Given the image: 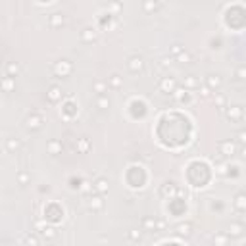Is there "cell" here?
<instances>
[{
	"label": "cell",
	"instance_id": "obj_19",
	"mask_svg": "<svg viewBox=\"0 0 246 246\" xmlns=\"http://www.w3.org/2000/svg\"><path fill=\"white\" fill-rule=\"evenodd\" d=\"M98 104H100V106H102V108H104V106H108V102H106V100H104V98H100V102H98Z\"/></svg>",
	"mask_w": 246,
	"mask_h": 246
},
{
	"label": "cell",
	"instance_id": "obj_2",
	"mask_svg": "<svg viewBox=\"0 0 246 246\" xmlns=\"http://www.w3.org/2000/svg\"><path fill=\"white\" fill-rule=\"evenodd\" d=\"M221 152H223L225 156L233 154V152H235V144L233 142H221Z\"/></svg>",
	"mask_w": 246,
	"mask_h": 246
},
{
	"label": "cell",
	"instance_id": "obj_7",
	"mask_svg": "<svg viewBox=\"0 0 246 246\" xmlns=\"http://www.w3.org/2000/svg\"><path fill=\"white\" fill-rule=\"evenodd\" d=\"M39 233H42L44 237H46V235H48V237H56V231H54V229H50V227H44L42 231H39Z\"/></svg>",
	"mask_w": 246,
	"mask_h": 246
},
{
	"label": "cell",
	"instance_id": "obj_15",
	"mask_svg": "<svg viewBox=\"0 0 246 246\" xmlns=\"http://www.w3.org/2000/svg\"><path fill=\"white\" fill-rule=\"evenodd\" d=\"M188 60H190V56H188L187 52H185V54H179V62H185V64H187Z\"/></svg>",
	"mask_w": 246,
	"mask_h": 246
},
{
	"label": "cell",
	"instance_id": "obj_6",
	"mask_svg": "<svg viewBox=\"0 0 246 246\" xmlns=\"http://www.w3.org/2000/svg\"><path fill=\"white\" fill-rule=\"evenodd\" d=\"M229 235H233V237H240V235H242V231H240V225H231V229H229Z\"/></svg>",
	"mask_w": 246,
	"mask_h": 246
},
{
	"label": "cell",
	"instance_id": "obj_20",
	"mask_svg": "<svg viewBox=\"0 0 246 246\" xmlns=\"http://www.w3.org/2000/svg\"><path fill=\"white\" fill-rule=\"evenodd\" d=\"M242 158H244V160H246V148L242 150Z\"/></svg>",
	"mask_w": 246,
	"mask_h": 246
},
{
	"label": "cell",
	"instance_id": "obj_4",
	"mask_svg": "<svg viewBox=\"0 0 246 246\" xmlns=\"http://www.w3.org/2000/svg\"><path fill=\"white\" fill-rule=\"evenodd\" d=\"M219 85H221V77H217V75H210L208 77V87L214 89V87H219Z\"/></svg>",
	"mask_w": 246,
	"mask_h": 246
},
{
	"label": "cell",
	"instance_id": "obj_18",
	"mask_svg": "<svg viewBox=\"0 0 246 246\" xmlns=\"http://www.w3.org/2000/svg\"><path fill=\"white\" fill-rule=\"evenodd\" d=\"M52 25H58L60 23V17H58V13H56V15H54V17H52V21H50Z\"/></svg>",
	"mask_w": 246,
	"mask_h": 246
},
{
	"label": "cell",
	"instance_id": "obj_9",
	"mask_svg": "<svg viewBox=\"0 0 246 246\" xmlns=\"http://www.w3.org/2000/svg\"><path fill=\"white\" fill-rule=\"evenodd\" d=\"M190 227H192V225H188V223H187V225H179V233L188 235V233H190Z\"/></svg>",
	"mask_w": 246,
	"mask_h": 246
},
{
	"label": "cell",
	"instance_id": "obj_11",
	"mask_svg": "<svg viewBox=\"0 0 246 246\" xmlns=\"http://www.w3.org/2000/svg\"><path fill=\"white\" fill-rule=\"evenodd\" d=\"M144 8H146V10H152V8H154V10H156V8H158V4H156V2L152 4V0H146V2H144Z\"/></svg>",
	"mask_w": 246,
	"mask_h": 246
},
{
	"label": "cell",
	"instance_id": "obj_17",
	"mask_svg": "<svg viewBox=\"0 0 246 246\" xmlns=\"http://www.w3.org/2000/svg\"><path fill=\"white\" fill-rule=\"evenodd\" d=\"M17 146H19L17 140H15V142H13V140H8V148H17Z\"/></svg>",
	"mask_w": 246,
	"mask_h": 246
},
{
	"label": "cell",
	"instance_id": "obj_13",
	"mask_svg": "<svg viewBox=\"0 0 246 246\" xmlns=\"http://www.w3.org/2000/svg\"><path fill=\"white\" fill-rule=\"evenodd\" d=\"M17 71H19V67H17L15 64H10V65H8V73H17Z\"/></svg>",
	"mask_w": 246,
	"mask_h": 246
},
{
	"label": "cell",
	"instance_id": "obj_12",
	"mask_svg": "<svg viewBox=\"0 0 246 246\" xmlns=\"http://www.w3.org/2000/svg\"><path fill=\"white\" fill-rule=\"evenodd\" d=\"M237 136H239V140L242 144H246V131H239V135H237Z\"/></svg>",
	"mask_w": 246,
	"mask_h": 246
},
{
	"label": "cell",
	"instance_id": "obj_10",
	"mask_svg": "<svg viewBox=\"0 0 246 246\" xmlns=\"http://www.w3.org/2000/svg\"><path fill=\"white\" fill-rule=\"evenodd\" d=\"M196 85H198V81L194 79V75H190V77L187 79V87H196Z\"/></svg>",
	"mask_w": 246,
	"mask_h": 246
},
{
	"label": "cell",
	"instance_id": "obj_1",
	"mask_svg": "<svg viewBox=\"0 0 246 246\" xmlns=\"http://www.w3.org/2000/svg\"><path fill=\"white\" fill-rule=\"evenodd\" d=\"M160 87H162V91H165V92H173L175 87H177V81H175L173 77H165V79H162Z\"/></svg>",
	"mask_w": 246,
	"mask_h": 246
},
{
	"label": "cell",
	"instance_id": "obj_14",
	"mask_svg": "<svg viewBox=\"0 0 246 246\" xmlns=\"http://www.w3.org/2000/svg\"><path fill=\"white\" fill-rule=\"evenodd\" d=\"M58 92H60V89L52 87V91H50V98H52V100H56V98H58Z\"/></svg>",
	"mask_w": 246,
	"mask_h": 246
},
{
	"label": "cell",
	"instance_id": "obj_5",
	"mask_svg": "<svg viewBox=\"0 0 246 246\" xmlns=\"http://www.w3.org/2000/svg\"><path fill=\"white\" fill-rule=\"evenodd\" d=\"M140 67H142V60L140 58H133L131 60V69H133V71H135V69H140Z\"/></svg>",
	"mask_w": 246,
	"mask_h": 246
},
{
	"label": "cell",
	"instance_id": "obj_16",
	"mask_svg": "<svg viewBox=\"0 0 246 246\" xmlns=\"http://www.w3.org/2000/svg\"><path fill=\"white\" fill-rule=\"evenodd\" d=\"M142 223H144V227H154V225H156V221H154V219H150V217H148V219H144Z\"/></svg>",
	"mask_w": 246,
	"mask_h": 246
},
{
	"label": "cell",
	"instance_id": "obj_3",
	"mask_svg": "<svg viewBox=\"0 0 246 246\" xmlns=\"http://www.w3.org/2000/svg\"><path fill=\"white\" fill-rule=\"evenodd\" d=\"M94 188H96L98 192H106V190H108V181H106V179H98Z\"/></svg>",
	"mask_w": 246,
	"mask_h": 246
},
{
	"label": "cell",
	"instance_id": "obj_8",
	"mask_svg": "<svg viewBox=\"0 0 246 246\" xmlns=\"http://www.w3.org/2000/svg\"><path fill=\"white\" fill-rule=\"evenodd\" d=\"M237 77H239V79H246V65H240V67H239Z\"/></svg>",
	"mask_w": 246,
	"mask_h": 246
}]
</instances>
